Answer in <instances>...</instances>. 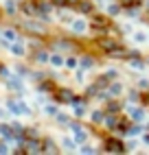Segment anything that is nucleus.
<instances>
[{
	"label": "nucleus",
	"mask_w": 149,
	"mask_h": 155,
	"mask_svg": "<svg viewBox=\"0 0 149 155\" xmlns=\"http://www.w3.org/2000/svg\"><path fill=\"white\" fill-rule=\"evenodd\" d=\"M59 98L61 101H70V92H59Z\"/></svg>",
	"instance_id": "nucleus-2"
},
{
	"label": "nucleus",
	"mask_w": 149,
	"mask_h": 155,
	"mask_svg": "<svg viewBox=\"0 0 149 155\" xmlns=\"http://www.w3.org/2000/svg\"><path fill=\"white\" fill-rule=\"evenodd\" d=\"M108 151L121 153V151H123V144H121V142H116V140H110V142H108Z\"/></svg>",
	"instance_id": "nucleus-1"
},
{
	"label": "nucleus",
	"mask_w": 149,
	"mask_h": 155,
	"mask_svg": "<svg viewBox=\"0 0 149 155\" xmlns=\"http://www.w3.org/2000/svg\"><path fill=\"white\" fill-rule=\"evenodd\" d=\"M55 5H59V7H64V5H68V0H53Z\"/></svg>",
	"instance_id": "nucleus-3"
}]
</instances>
